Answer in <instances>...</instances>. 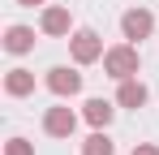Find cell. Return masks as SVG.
<instances>
[{
    "label": "cell",
    "instance_id": "1",
    "mask_svg": "<svg viewBox=\"0 0 159 155\" xmlns=\"http://www.w3.org/2000/svg\"><path fill=\"white\" fill-rule=\"evenodd\" d=\"M138 65H142V60H138V48H133V43H120V48L103 52V69H107L112 78H120V82L138 73Z\"/></svg>",
    "mask_w": 159,
    "mask_h": 155
},
{
    "label": "cell",
    "instance_id": "2",
    "mask_svg": "<svg viewBox=\"0 0 159 155\" xmlns=\"http://www.w3.org/2000/svg\"><path fill=\"white\" fill-rule=\"evenodd\" d=\"M151 30H155V17H151V9H129V13L120 17V35H125L129 43H142Z\"/></svg>",
    "mask_w": 159,
    "mask_h": 155
},
{
    "label": "cell",
    "instance_id": "3",
    "mask_svg": "<svg viewBox=\"0 0 159 155\" xmlns=\"http://www.w3.org/2000/svg\"><path fill=\"white\" fill-rule=\"evenodd\" d=\"M48 91L60 95V99H65V95H78L82 91V73L69 69V65H56V69H48Z\"/></svg>",
    "mask_w": 159,
    "mask_h": 155
},
{
    "label": "cell",
    "instance_id": "4",
    "mask_svg": "<svg viewBox=\"0 0 159 155\" xmlns=\"http://www.w3.org/2000/svg\"><path fill=\"white\" fill-rule=\"evenodd\" d=\"M99 56H103L99 35H95V30H78V35H73V60H78V65H90V60H99Z\"/></svg>",
    "mask_w": 159,
    "mask_h": 155
},
{
    "label": "cell",
    "instance_id": "5",
    "mask_svg": "<svg viewBox=\"0 0 159 155\" xmlns=\"http://www.w3.org/2000/svg\"><path fill=\"white\" fill-rule=\"evenodd\" d=\"M78 125V116L69 112V108H48V116H43V129L52 134V138H69Z\"/></svg>",
    "mask_w": 159,
    "mask_h": 155
},
{
    "label": "cell",
    "instance_id": "6",
    "mask_svg": "<svg viewBox=\"0 0 159 155\" xmlns=\"http://www.w3.org/2000/svg\"><path fill=\"white\" fill-rule=\"evenodd\" d=\"M34 48V30L30 26H9L4 30V52H13V56H22V52Z\"/></svg>",
    "mask_w": 159,
    "mask_h": 155
},
{
    "label": "cell",
    "instance_id": "7",
    "mask_svg": "<svg viewBox=\"0 0 159 155\" xmlns=\"http://www.w3.org/2000/svg\"><path fill=\"white\" fill-rule=\"evenodd\" d=\"M4 91H9L13 99L30 95V91H34V73H30V69H9V78H4Z\"/></svg>",
    "mask_w": 159,
    "mask_h": 155
},
{
    "label": "cell",
    "instance_id": "8",
    "mask_svg": "<svg viewBox=\"0 0 159 155\" xmlns=\"http://www.w3.org/2000/svg\"><path fill=\"white\" fill-rule=\"evenodd\" d=\"M116 103H120V108H142V103H146V86H142V82H133V78H125V82H120Z\"/></svg>",
    "mask_w": 159,
    "mask_h": 155
},
{
    "label": "cell",
    "instance_id": "9",
    "mask_svg": "<svg viewBox=\"0 0 159 155\" xmlns=\"http://www.w3.org/2000/svg\"><path fill=\"white\" fill-rule=\"evenodd\" d=\"M112 116H116V108H112L107 99H86V121H90L95 129H107Z\"/></svg>",
    "mask_w": 159,
    "mask_h": 155
},
{
    "label": "cell",
    "instance_id": "10",
    "mask_svg": "<svg viewBox=\"0 0 159 155\" xmlns=\"http://www.w3.org/2000/svg\"><path fill=\"white\" fill-rule=\"evenodd\" d=\"M43 35H69V9H43Z\"/></svg>",
    "mask_w": 159,
    "mask_h": 155
},
{
    "label": "cell",
    "instance_id": "11",
    "mask_svg": "<svg viewBox=\"0 0 159 155\" xmlns=\"http://www.w3.org/2000/svg\"><path fill=\"white\" fill-rule=\"evenodd\" d=\"M82 155H116V147H112V138H107L103 129H95V134L86 138V147H82Z\"/></svg>",
    "mask_w": 159,
    "mask_h": 155
},
{
    "label": "cell",
    "instance_id": "12",
    "mask_svg": "<svg viewBox=\"0 0 159 155\" xmlns=\"http://www.w3.org/2000/svg\"><path fill=\"white\" fill-rule=\"evenodd\" d=\"M4 155H34V147H30L26 138H9V147H4Z\"/></svg>",
    "mask_w": 159,
    "mask_h": 155
},
{
    "label": "cell",
    "instance_id": "13",
    "mask_svg": "<svg viewBox=\"0 0 159 155\" xmlns=\"http://www.w3.org/2000/svg\"><path fill=\"white\" fill-rule=\"evenodd\" d=\"M133 155H159L155 147H133Z\"/></svg>",
    "mask_w": 159,
    "mask_h": 155
},
{
    "label": "cell",
    "instance_id": "14",
    "mask_svg": "<svg viewBox=\"0 0 159 155\" xmlns=\"http://www.w3.org/2000/svg\"><path fill=\"white\" fill-rule=\"evenodd\" d=\"M17 4H26V9H39V4H43V0H17Z\"/></svg>",
    "mask_w": 159,
    "mask_h": 155
}]
</instances>
